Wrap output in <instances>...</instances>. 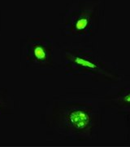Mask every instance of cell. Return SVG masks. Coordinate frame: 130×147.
Returning <instances> with one entry per match:
<instances>
[{"label":"cell","mask_w":130,"mask_h":147,"mask_svg":"<svg viewBox=\"0 0 130 147\" xmlns=\"http://www.w3.org/2000/svg\"><path fill=\"white\" fill-rule=\"evenodd\" d=\"M105 109L103 95L72 90L53 97L43 119L47 130L63 142L91 143L99 140Z\"/></svg>","instance_id":"cell-1"},{"label":"cell","mask_w":130,"mask_h":147,"mask_svg":"<svg viewBox=\"0 0 130 147\" xmlns=\"http://www.w3.org/2000/svg\"><path fill=\"white\" fill-rule=\"evenodd\" d=\"M124 118H125V127L127 129L126 140H127V142H130V115H125Z\"/></svg>","instance_id":"cell-7"},{"label":"cell","mask_w":130,"mask_h":147,"mask_svg":"<svg viewBox=\"0 0 130 147\" xmlns=\"http://www.w3.org/2000/svg\"><path fill=\"white\" fill-rule=\"evenodd\" d=\"M60 56L67 75L88 76L94 82L110 85L124 76L118 64L104 60L91 42H70L63 47Z\"/></svg>","instance_id":"cell-2"},{"label":"cell","mask_w":130,"mask_h":147,"mask_svg":"<svg viewBox=\"0 0 130 147\" xmlns=\"http://www.w3.org/2000/svg\"><path fill=\"white\" fill-rule=\"evenodd\" d=\"M53 39L49 36H29L25 43L26 61L42 69L54 67Z\"/></svg>","instance_id":"cell-4"},{"label":"cell","mask_w":130,"mask_h":147,"mask_svg":"<svg viewBox=\"0 0 130 147\" xmlns=\"http://www.w3.org/2000/svg\"><path fill=\"white\" fill-rule=\"evenodd\" d=\"M104 0H73L62 18L63 36L89 38L100 30L104 16Z\"/></svg>","instance_id":"cell-3"},{"label":"cell","mask_w":130,"mask_h":147,"mask_svg":"<svg viewBox=\"0 0 130 147\" xmlns=\"http://www.w3.org/2000/svg\"><path fill=\"white\" fill-rule=\"evenodd\" d=\"M106 109L119 115H130V76H123L118 83L111 84L107 93L103 95Z\"/></svg>","instance_id":"cell-5"},{"label":"cell","mask_w":130,"mask_h":147,"mask_svg":"<svg viewBox=\"0 0 130 147\" xmlns=\"http://www.w3.org/2000/svg\"><path fill=\"white\" fill-rule=\"evenodd\" d=\"M13 101L7 89H0V116L10 115L13 110Z\"/></svg>","instance_id":"cell-6"}]
</instances>
